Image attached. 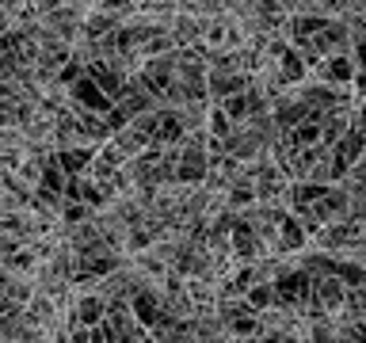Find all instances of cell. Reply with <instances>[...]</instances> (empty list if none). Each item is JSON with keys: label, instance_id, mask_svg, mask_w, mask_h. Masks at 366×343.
Here are the masks:
<instances>
[{"label": "cell", "instance_id": "obj_1", "mask_svg": "<svg viewBox=\"0 0 366 343\" xmlns=\"http://www.w3.org/2000/svg\"><path fill=\"white\" fill-rule=\"evenodd\" d=\"M96 153H99V145H57L54 149V160L69 172V176H80V172L92 168Z\"/></svg>", "mask_w": 366, "mask_h": 343}, {"label": "cell", "instance_id": "obj_2", "mask_svg": "<svg viewBox=\"0 0 366 343\" xmlns=\"http://www.w3.org/2000/svg\"><path fill=\"white\" fill-rule=\"evenodd\" d=\"M244 302H248V309H256V313H267V309L279 305V290H274L271 279H263V282H256V286L244 294Z\"/></svg>", "mask_w": 366, "mask_h": 343}]
</instances>
